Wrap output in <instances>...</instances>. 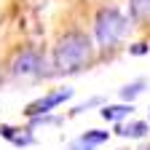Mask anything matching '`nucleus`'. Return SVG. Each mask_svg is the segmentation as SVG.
Wrapping results in <instances>:
<instances>
[{"label":"nucleus","instance_id":"obj_1","mask_svg":"<svg viewBox=\"0 0 150 150\" xmlns=\"http://www.w3.org/2000/svg\"><path fill=\"white\" fill-rule=\"evenodd\" d=\"M88 59H91V40H88V35H83L78 30L67 32L54 51V64L64 72L81 70L83 64H88Z\"/></svg>","mask_w":150,"mask_h":150},{"label":"nucleus","instance_id":"obj_2","mask_svg":"<svg viewBox=\"0 0 150 150\" xmlns=\"http://www.w3.org/2000/svg\"><path fill=\"white\" fill-rule=\"evenodd\" d=\"M94 27H97V40H99L102 48H112L126 35V30H129L123 13L118 8H112V6L110 8H102L97 13V24H94Z\"/></svg>","mask_w":150,"mask_h":150},{"label":"nucleus","instance_id":"obj_3","mask_svg":"<svg viewBox=\"0 0 150 150\" xmlns=\"http://www.w3.org/2000/svg\"><path fill=\"white\" fill-rule=\"evenodd\" d=\"M72 97V88H56V91H51V94H46V97H40L38 102H32L30 107H27V115L30 118H38V115H46V112H51L56 105H62V102H67Z\"/></svg>","mask_w":150,"mask_h":150},{"label":"nucleus","instance_id":"obj_4","mask_svg":"<svg viewBox=\"0 0 150 150\" xmlns=\"http://www.w3.org/2000/svg\"><path fill=\"white\" fill-rule=\"evenodd\" d=\"M40 67H43V62H40V54H38L35 48L22 51V56L13 62V72L16 75H35Z\"/></svg>","mask_w":150,"mask_h":150},{"label":"nucleus","instance_id":"obj_5","mask_svg":"<svg viewBox=\"0 0 150 150\" xmlns=\"http://www.w3.org/2000/svg\"><path fill=\"white\" fill-rule=\"evenodd\" d=\"M107 131H99V129H91L86 134H81L78 139L72 142V150H97L102 142H107Z\"/></svg>","mask_w":150,"mask_h":150},{"label":"nucleus","instance_id":"obj_6","mask_svg":"<svg viewBox=\"0 0 150 150\" xmlns=\"http://www.w3.org/2000/svg\"><path fill=\"white\" fill-rule=\"evenodd\" d=\"M0 137H6L8 142H13V145H32L35 142V137L30 134L27 129H13V126H0Z\"/></svg>","mask_w":150,"mask_h":150},{"label":"nucleus","instance_id":"obj_7","mask_svg":"<svg viewBox=\"0 0 150 150\" xmlns=\"http://www.w3.org/2000/svg\"><path fill=\"white\" fill-rule=\"evenodd\" d=\"M131 102L129 105H107L105 110H102V118L105 121H121V118H129L131 115Z\"/></svg>","mask_w":150,"mask_h":150},{"label":"nucleus","instance_id":"obj_8","mask_svg":"<svg viewBox=\"0 0 150 150\" xmlns=\"http://www.w3.org/2000/svg\"><path fill=\"white\" fill-rule=\"evenodd\" d=\"M118 134H121V137H129V139H139V137H145V134H147V123L134 121V123L118 126Z\"/></svg>","mask_w":150,"mask_h":150},{"label":"nucleus","instance_id":"obj_9","mask_svg":"<svg viewBox=\"0 0 150 150\" xmlns=\"http://www.w3.org/2000/svg\"><path fill=\"white\" fill-rule=\"evenodd\" d=\"M129 8H131V16L137 22L150 19V0H129Z\"/></svg>","mask_w":150,"mask_h":150},{"label":"nucleus","instance_id":"obj_10","mask_svg":"<svg viewBox=\"0 0 150 150\" xmlns=\"http://www.w3.org/2000/svg\"><path fill=\"white\" fill-rule=\"evenodd\" d=\"M142 88H145V81H134V83H129V86H126V88L121 91V97L131 102V99L137 97V94H142Z\"/></svg>","mask_w":150,"mask_h":150}]
</instances>
